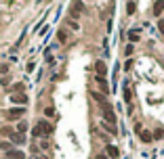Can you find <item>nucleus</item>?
Returning a JSON list of instances; mask_svg holds the SVG:
<instances>
[{
	"instance_id": "1",
	"label": "nucleus",
	"mask_w": 164,
	"mask_h": 159,
	"mask_svg": "<svg viewBox=\"0 0 164 159\" xmlns=\"http://www.w3.org/2000/svg\"><path fill=\"white\" fill-rule=\"evenodd\" d=\"M50 134H53V126H50L49 122H44V119H40V122L32 128V136H34V138H42V136H50Z\"/></svg>"
},
{
	"instance_id": "2",
	"label": "nucleus",
	"mask_w": 164,
	"mask_h": 159,
	"mask_svg": "<svg viewBox=\"0 0 164 159\" xmlns=\"http://www.w3.org/2000/svg\"><path fill=\"white\" fill-rule=\"evenodd\" d=\"M84 11V4L80 2V0H74V4H71L70 8V15H71V19H80V13Z\"/></svg>"
},
{
	"instance_id": "3",
	"label": "nucleus",
	"mask_w": 164,
	"mask_h": 159,
	"mask_svg": "<svg viewBox=\"0 0 164 159\" xmlns=\"http://www.w3.org/2000/svg\"><path fill=\"white\" fill-rule=\"evenodd\" d=\"M105 155H107L109 159H118V157H120V151H118V147L107 145V147H105Z\"/></svg>"
},
{
	"instance_id": "4",
	"label": "nucleus",
	"mask_w": 164,
	"mask_h": 159,
	"mask_svg": "<svg viewBox=\"0 0 164 159\" xmlns=\"http://www.w3.org/2000/svg\"><path fill=\"white\" fill-rule=\"evenodd\" d=\"M95 71H97V77H105V73H107L105 61H97L95 63Z\"/></svg>"
},
{
	"instance_id": "5",
	"label": "nucleus",
	"mask_w": 164,
	"mask_h": 159,
	"mask_svg": "<svg viewBox=\"0 0 164 159\" xmlns=\"http://www.w3.org/2000/svg\"><path fill=\"white\" fill-rule=\"evenodd\" d=\"M7 159H25V153L19 151V149H11L7 153Z\"/></svg>"
},
{
	"instance_id": "6",
	"label": "nucleus",
	"mask_w": 164,
	"mask_h": 159,
	"mask_svg": "<svg viewBox=\"0 0 164 159\" xmlns=\"http://www.w3.org/2000/svg\"><path fill=\"white\" fill-rule=\"evenodd\" d=\"M11 101H13V103H17V105H25V103H28V97H25L23 92H17V94H13V97H11Z\"/></svg>"
},
{
	"instance_id": "7",
	"label": "nucleus",
	"mask_w": 164,
	"mask_h": 159,
	"mask_svg": "<svg viewBox=\"0 0 164 159\" xmlns=\"http://www.w3.org/2000/svg\"><path fill=\"white\" fill-rule=\"evenodd\" d=\"M23 113H25V109H23V107H13V109L8 111V117H21Z\"/></svg>"
},
{
	"instance_id": "8",
	"label": "nucleus",
	"mask_w": 164,
	"mask_h": 159,
	"mask_svg": "<svg viewBox=\"0 0 164 159\" xmlns=\"http://www.w3.org/2000/svg\"><path fill=\"white\" fill-rule=\"evenodd\" d=\"M11 140H13L15 145H25V134H11Z\"/></svg>"
},
{
	"instance_id": "9",
	"label": "nucleus",
	"mask_w": 164,
	"mask_h": 159,
	"mask_svg": "<svg viewBox=\"0 0 164 159\" xmlns=\"http://www.w3.org/2000/svg\"><path fill=\"white\" fill-rule=\"evenodd\" d=\"M97 84H99V90L103 92V94H109V88H107L105 77H97Z\"/></svg>"
},
{
	"instance_id": "10",
	"label": "nucleus",
	"mask_w": 164,
	"mask_h": 159,
	"mask_svg": "<svg viewBox=\"0 0 164 159\" xmlns=\"http://www.w3.org/2000/svg\"><path fill=\"white\" fill-rule=\"evenodd\" d=\"M164 11V0H156V4H154V15L156 17H160Z\"/></svg>"
},
{
	"instance_id": "11",
	"label": "nucleus",
	"mask_w": 164,
	"mask_h": 159,
	"mask_svg": "<svg viewBox=\"0 0 164 159\" xmlns=\"http://www.w3.org/2000/svg\"><path fill=\"white\" fill-rule=\"evenodd\" d=\"M101 126H103L109 134H114V136H116V132H118V130H116V126H109V124H105V122H101Z\"/></svg>"
},
{
	"instance_id": "12",
	"label": "nucleus",
	"mask_w": 164,
	"mask_h": 159,
	"mask_svg": "<svg viewBox=\"0 0 164 159\" xmlns=\"http://www.w3.org/2000/svg\"><path fill=\"white\" fill-rule=\"evenodd\" d=\"M17 130H19V134H23V132L28 130V122H23V119H21V122L17 124Z\"/></svg>"
},
{
	"instance_id": "13",
	"label": "nucleus",
	"mask_w": 164,
	"mask_h": 159,
	"mask_svg": "<svg viewBox=\"0 0 164 159\" xmlns=\"http://www.w3.org/2000/svg\"><path fill=\"white\" fill-rule=\"evenodd\" d=\"M57 36H59V42H61V44H65V42H67V32H65V29H61Z\"/></svg>"
},
{
	"instance_id": "14",
	"label": "nucleus",
	"mask_w": 164,
	"mask_h": 159,
	"mask_svg": "<svg viewBox=\"0 0 164 159\" xmlns=\"http://www.w3.org/2000/svg\"><path fill=\"white\" fill-rule=\"evenodd\" d=\"M150 140H151V134L143 130V132H141V142H150Z\"/></svg>"
},
{
	"instance_id": "15",
	"label": "nucleus",
	"mask_w": 164,
	"mask_h": 159,
	"mask_svg": "<svg viewBox=\"0 0 164 159\" xmlns=\"http://www.w3.org/2000/svg\"><path fill=\"white\" fill-rule=\"evenodd\" d=\"M135 11H137V4H135V2H129V7H126V13H129V15H133Z\"/></svg>"
},
{
	"instance_id": "16",
	"label": "nucleus",
	"mask_w": 164,
	"mask_h": 159,
	"mask_svg": "<svg viewBox=\"0 0 164 159\" xmlns=\"http://www.w3.org/2000/svg\"><path fill=\"white\" fill-rule=\"evenodd\" d=\"M133 52H135V48H133V44H129V46L124 48V55H126V57H130Z\"/></svg>"
},
{
	"instance_id": "17",
	"label": "nucleus",
	"mask_w": 164,
	"mask_h": 159,
	"mask_svg": "<svg viewBox=\"0 0 164 159\" xmlns=\"http://www.w3.org/2000/svg\"><path fill=\"white\" fill-rule=\"evenodd\" d=\"M129 40H130V42H137V40H139L137 32H129Z\"/></svg>"
},
{
	"instance_id": "18",
	"label": "nucleus",
	"mask_w": 164,
	"mask_h": 159,
	"mask_svg": "<svg viewBox=\"0 0 164 159\" xmlns=\"http://www.w3.org/2000/svg\"><path fill=\"white\" fill-rule=\"evenodd\" d=\"M49 140H40V149H42V151H49Z\"/></svg>"
},
{
	"instance_id": "19",
	"label": "nucleus",
	"mask_w": 164,
	"mask_h": 159,
	"mask_svg": "<svg viewBox=\"0 0 164 159\" xmlns=\"http://www.w3.org/2000/svg\"><path fill=\"white\" fill-rule=\"evenodd\" d=\"M124 101H126V103H130V90H129V86L124 88Z\"/></svg>"
},
{
	"instance_id": "20",
	"label": "nucleus",
	"mask_w": 164,
	"mask_h": 159,
	"mask_svg": "<svg viewBox=\"0 0 164 159\" xmlns=\"http://www.w3.org/2000/svg\"><path fill=\"white\" fill-rule=\"evenodd\" d=\"M0 149H2V151H11V145H8V142H0Z\"/></svg>"
},
{
	"instance_id": "21",
	"label": "nucleus",
	"mask_w": 164,
	"mask_h": 159,
	"mask_svg": "<svg viewBox=\"0 0 164 159\" xmlns=\"http://www.w3.org/2000/svg\"><path fill=\"white\" fill-rule=\"evenodd\" d=\"M44 115H55V109H53V107H46V109H44Z\"/></svg>"
},
{
	"instance_id": "22",
	"label": "nucleus",
	"mask_w": 164,
	"mask_h": 159,
	"mask_svg": "<svg viewBox=\"0 0 164 159\" xmlns=\"http://www.w3.org/2000/svg\"><path fill=\"white\" fill-rule=\"evenodd\" d=\"M162 134H164L162 130H156V134H154V138H162Z\"/></svg>"
},
{
	"instance_id": "23",
	"label": "nucleus",
	"mask_w": 164,
	"mask_h": 159,
	"mask_svg": "<svg viewBox=\"0 0 164 159\" xmlns=\"http://www.w3.org/2000/svg\"><path fill=\"white\" fill-rule=\"evenodd\" d=\"M97 159H109V157H107L105 153H99V155H97Z\"/></svg>"
}]
</instances>
